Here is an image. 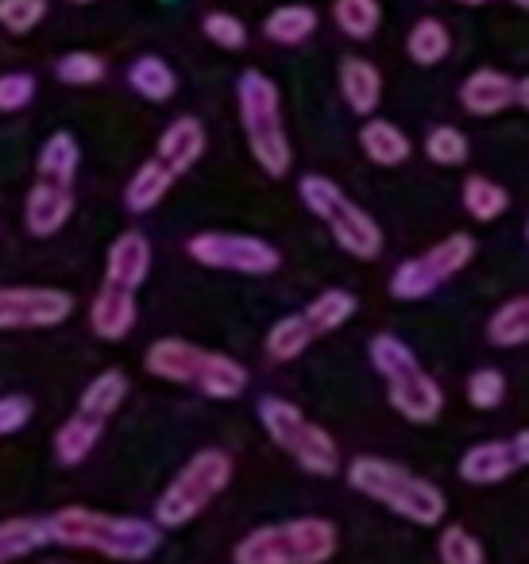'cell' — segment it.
Here are the masks:
<instances>
[{"label":"cell","mask_w":529,"mask_h":564,"mask_svg":"<svg viewBox=\"0 0 529 564\" xmlns=\"http://www.w3.org/2000/svg\"><path fill=\"white\" fill-rule=\"evenodd\" d=\"M51 541L71 549H89L109 561H148L163 541V530L148 518L132 514H105V510L63 507L55 518H47Z\"/></svg>","instance_id":"cell-1"},{"label":"cell","mask_w":529,"mask_h":564,"mask_svg":"<svg viewBox=\"0 0 529 564\" xmlns=\"http://www.w3.org/2000/svg\"><path fill=\"white\" fill-rule=\"evenodd\" d=\"M348 484L379 507L395 510L398 518L418 525H436L449 510L441 487L429 484L418 471L402 468V464L382 460V456H356L348 464Z\"/></svg>","instance_id":"cell-2"},{"label":"cell","mask_w":529,"mask_h":564,"mask_svg":"<svg viewBox=\"0 0 529 564\" xmlns=\"http://www.w3.org/2000/svg\"><path fill=\"white\" fill-rule=\"evenodd\" d=\"M236 105H240V124L256 163L271 178H287L290 163H294V148H290L287 124H282L279 86L263 70H244L236 78Z\"/></svg>","instance_id":"cell-3"},{"label":"cell","mask_w":529,"mask_h":564,"mask_svg":"<svg viewBox=\"0 0 529 564\" xmlns=\"http://www.w3.org/2000/svg\"><path fill=\"white\" fill-rule=\"evenodd\" d=\"M336 525L328 518H290L259 525L233 549L236 564H328L336 556Z\"/></svg>","instance_id":"cell-4"},{"label":"cell","mask_w":529,"mask_h":564,"mask_svg":"<svg viewBox=\"0 0 529 564\" xmlns=\"http://www.w3.org/2000/svg\"><path fill=\"white\" fill-rule=\"evenodd\" d=\"M298 197H302V205L313 213V217L325 220L333 240L341 243L348 256L379 259V251H382L379 220H375L371 213L359 209L333 178H325V174H305V178L298 182Z\"/></svg>","instance_id":"cell-5"},{"label":"cell","mask_w":529,"mask_h":564,"mask_svg":"<svg viewBox=\"0 0 529 564\" xmlns=\"http://www.w3.org/2000/svg\"><path fill=\"white\" fill-rule=\"evenodd\" d=\"M233 484V456L225 448H202L186 460V468L166 484V491L155 502L159 530H179L190 525L225 487Z\"/></svg>","instance_id":"cell-6"},{"label":"cell","mask_w":529,"mask_h":564,"mask_svg":"<svg viewBox=\"0 0 529 564\" xmlns=\"http://www.w3.org/2000/svg\"><path fill=\"white\" fill-rule=\"evenodd\" d=\"M259 422H263L267 437L287 456H294L310 476H336V468H341V448H336V441L328 437L317 422H310L294 402L279 399V394H267V399H259Z\"/></svg>","instance_id":"cell-7"},{"label":"cell","mask_w":529,"mask_h":564,"mask_svg":"<svg viewBox=\"0 0 529 564\" xmlns=\"http://www.w3.org/2000/svg\"><path fill=\"white\" fill-rule=\"evenodd\" d=\"M475 259V240L467 232H452L444 240H436L429 251L410 256L395 267L390 274V294L398 302H421L433 291H441L452 274H460Z\"/></svg>","instance_id":"cell-8"},{"label":"cell","mask_w":529,"mask_h":564,"mask_svg":"<svg viewBox=\"0 0 529 564\" xmlns=\"http://www.w3.org/2000/svg\"><path fill=\"white\" fill-rule=\"evenodd\" d=\"M186 256L213 271H233V274H274L282 263L279 248L259 236L248 232H197L190 236Z\"/></svg>","instance_id":"cell-9"},{"label":"cell","mask_w":529,"mask_h":564,"mask_svg":"<svg viewBox=\"0 0 529 564\" xmlns=\"http://www.w3.org/2000/svg\"><path fill=\"white\" fill-rule=\"evenodd\" d=\"M74 314V299L55 286H0V329H51Z\"/></svg>","instance_id":"cell-10"},{"label":"cell","mask_w":529,"mask_h":564,"mask_svg":"<svg viewBox=\"0 0 529 564\" xmlns=\"http://www.w3.org/2000/svg\"><path fill=\"white\" fill-rule=\"evenodd\" d=\"M387 399H390V406H395L398 414L413 425L436 422L441 410H444L441 383H436L425 368H410V371H402V376L387 379Z\"/></svg>","instance_id":"cell-11"},{"label":"cell","mask_w":529,"mask_h":564,"mask_svg":"<svg viewBox=\"0 0 529 564\" xmlns=\"http://www.w3.org/2000/svg\"><path fill=\"white\" fill-rule=\"evenodd\" d=\"M151 274V240L143 232H120L105 256V286L136 294Z\"/></svg>","instance_id":"cell-12"},{"label":"cell","mask_w":529,"mask_h":564,"mask_svg":"<svg viewBox=\"0 0 529 564\" xmlns=\"http://www.w3.org/2000/svg\"><path fill=\"white\" fill-rule=\"evenodd\" d=\"M74 217V189L71 186H55V182H35L28 189L24 202V225L32 236L47 240V236L63 232L66 220Z\"/></svg>","instance_id":"cell-13"},{"label":"cell","mask_w":529,"mask_h":564,"mask_svg":"<svg viewBox=\"0 0 529 564\" xmlns=\"http://www.w3.org/2000/svg\"><path fill=\"white\" fill-rule=\"evenodd\" d=\"M514 94H518V82L510 74L495 70V66H479L460 86V105L472 117H498L514 105Z\"/></svg>","instance_id":"cell-14"},{"label":"cell","mask_w":529,"mask_h":564,"mask_svg":"<svg viewBox=\"0 0 529 564\" xmlns=\"http://www.w3.org/2000/svg\"><path fill=\"white\" fill-rule=\"evenodd\" d=\"M202 356H205V348L190 345V340L163 337L148 348L143 368H148V376L166 379V383H194L197 368H202Z\"/></svg>","instance_id":"cell-15"},{"label":"cell","mask_w":529,"mask_h":564,"mask_svg":"<svg viewBox=\"0 0 529 564\" xmlns=\"http://www.w3.org/2000/svg\"><path fill=\"white\" fill-rule=\"evenodd\" d=\"M159 163L171 166V174H186L190 166H197V159L205 155V128L197 117H179L166 124V132L159 135Z\"/></svg>","instance_id":"cell-16"},{"label":"cell","mask_w":529,"mask_h":564,"mask_svg":"<svg viewBox=\"0 0 529 564\" xmlns=\"http://www.w3.org/2000/svg\"><path fill=\"white\" fill-rule=\"evenodd\" d=\"M136 294L117 291V286H101L89 302V325L101 340H125L136 329Z\"/></svg>","instance_id":"cell-17"},{"label":"cell","mask_w":529,"mask_h":564,"mask_svg":"<svg viewBox=\"0 0 529 564\" xmlns=\"http://www.w3.org/2000/svg\"><path fill=\"white\" fill-rule=\"evenodd\" d=\"M514 453H510V441H479L472 445L464 456H460V476L475 487H490V484H503L506 476H514Z\"/></svg>","instance_id":"cell-18"},{"label":"cell","mask_w":529,"mask_h":564,"mask_svg":"<svg viewBox=\"0 0 529 564\" xmlns=\"http://www.w3.org/2000/svg\"><path fill=\"white\" fill-rule=\"evenodd\" d=\"M341 94H344V105H348L356 117H371L382 101V74L375 63L367 58H344L341 63Z\"/></svg>","instance_id":"cell-19"},{"label":"cell","mask_w":529,"mask_h":564,"mask_svg":"<svg viewBox=\"0 0 529 564\" xmlns=\"http://www.w3.org/2000/svg\"><path fill=\"white\" fill-rule=\"evenodd\" d=\"M194 387L205 394V399H217V402L240 399L244 387H248V368L225 352H205Z\"/></svg>","instance_id":"cell-20"},{"label":"cell","mask_w":529,"mask_h":564,"mask_svg":"<svg viewBox=\"0 0 529 564\" xmlns=\"http://www.w3.org/2000/svg\"><path fill=\"white\" fill-rule=\"evenodd\" d=\"M359 148H364V155L371 159L375 166H402L406 159L413 155L410 135L398 124H390V120H364V128H359Z\"/></svg>","instance_id":"cell-21"},{"label":"cell","mask_w":529,"mask_h":564,"mask_svg":"<svg viewBox=\"0 0 529 564\" xmlns=\"http://www.w3.org/2000/svg\"><path fill=\"white\" fill-rule=\"evenodd\" d=\"M171 186H174L171 166L159 163V159H148V163H140V166H136V174H132V182L125 186L128 213H151L166 194H171Z\"/></svg>","instance_id":"cell-22"},{"label":"cell","mask_w":529,"mask_h":564,"mask_svg":"<svg viewBox=\"0 0 529 564\" xmlns=\"http://www.w3.org/2000/svg\"><path fill=\"white\" fill-rule=\"evenodd\" d=\"M125 399H128V376H125V371H117V368H109V371H101V376H97L86 391H82L78 414L89 417V422L105 425L112 414H117Z\"/></svg>","instance_id":"cell-23"},{"label":"cell","mask_w":529,"mask_h":564,"mask_svg":"<svg viewBox=\"0 0 529 564\" xmlns=\"http://www.w3.org/2000/svg\"><path fill=\"white\" fill-rule=\"evenodd\" d=\"M128 86H132L140 97H148V101L163 105V101H171V97L179 94V74L171 70V63H166V58L140 55L132 66H128Z\"/></svg>","instance_id":"cell-24"},{"label":"cell","mask_w":529,"mask_h":564,"mask_svg":"<svg viewBox=\"0 0 529 564\" xmlns=\"http://www.w3.org/2000/svg\"><path fill=\"white\" fill-rule=\"evenodd\" d=\"M82 148L71 132H55L40 151V182H55V186H71L78 178Z\"/></svg>","instance_id":"cell-25"},{"label":"cell","mask_w":529,"mask_h":564,"mask_svg":"<svg viewBox=\"0 0 529 564\" xmlns=\"http://www.w3.org/2000/svg\"><path fill=\"white\" fill-rule=\"evenodd\" d=\"M460 202H464L467 217L479 220V225H490V220H498L506 209H510V189L498 186V182L487 178V174H472V178H464Z\"/></svg>","instance_id":"cell-26"},{"label":"cell","mask_w":529,"mask_h":564,"mask_svg":"<svg viewBox=\"0 0 529 564\" xmlns=\"http://www.w3.org/2000/svg\"><path fill=\"white\" fill-rule=\"evenodd\" d=\"M317 32V9L310 4H282L263 20V35L279 47H298Z\"/></svg>","instance_id":"cell-27"},{"label":"cell","mask_w":529,"mask_h":564,"mask_svg":"<svg viewBox=\"0 0 529 564\" xmlns=\"http://www.w3.org/2000/svg\"><path fill=\"white\" fill-rule=\"evenodd\" d=\"M356 306H359V302H356V294H352V291L328 286V291H321L317 299L302 310V317H305V325L313 329V337H325V333L341 329V325L356 314Z\"/></svg>","instance_id":"cell-28"},{"label":"cell","mask_w":529,"mask_h":564,"mask_svg":"<svg viewBox=\"0 0 529 564\" xmlns=\"http://www.w3.org/2000/svg\"><path fill=\"white\" fill-rule=\"evenodd\" d=\"M51 541L47 518H4L0 522V564H12L20 556L35 553Z\"/></svg>","instance_id":"cell-29"},{"label":"cell","mask_w":529,"mask_h":564,"mask_svg":"<svg viewBox=\"0 0 529 564\" xmlns=\"http://www.w3.org/2000/svg\"><path fill=\"white\" fill-rule=\"evenodd\" d=\"M487 340L495 348H521L529 345V294L510 299L487 317Z\"/></svg>","instance_id":"cell-30"},{"label":"cell","mask_w":529,"mask_h":564,"mask_svg":"<svg viewBox=\"0 0 529 564\" xmlns=\"http://www.w3.org/2000/svg\"><path fill=\"white\" fill-rule=\"evenodd\" d=\"M449 51H452V35L444 28V20L436 17H421L410 28V35H406V55L418 66H441L449 58Z\"/></svg>","instance_id":"cell-31"},{"label":"cell","mask_w":529,"mask_h":564,"mask_svg":"<svg viewBox=\"0 0 529 564\" xmlns=\"http://www.w3.org/2000/svg\"><path fill=\"white\" fill-rule=\"evenodd\" d=\"M101 430H105L101 422H89V417H82V414L66 417V422L58 425V433H55V460L66 464V468L82 464L97 448Z\"/></svg>","instance_id":"cell-32"},{"label":"cell","mask_w":529,"mask_h":564,"mask_svg":"<svg viewBox=\"0 0 529 564\" xmlns=\"http://www.w3.org/2000/svg\"><path fill=\"white\" fill-rule=\"evenodd\" d=\"M313 340H317V337H313V329L305 325V317L290 314V317H279V322L271 325L263 348H267V356H271L274 364H290V360H298V356H302Z\"/></svg>","instance_id":"cell-33"},{"label":"cell","mask_w":529,"mask_h":564,"mask_svg":"<svg viewBox=\"0 0 529 564\" xmlns=\"http://www.w3.org/2000/svg\"><path fill=\"white\" fill-rule=\"evenodd\" d=\"M333 24L356 43L371 40L382 24L379 0H333Z\"/></svg>","instance_id":"cell-34"},{"label":"cell","mask_w":529,"mask_h":564,"mask_svg":"<svg viewBox=\"0 0 529 564\" xmlns=\"http://www.w3.org/2000/svg\"><path fill=\"white\" fill-rule=\"evenodd\" d=\"M367 356H371V368L379 371L382 379H395V376H402V371H410V368H421L418 356H413V348L406 345V340L390 337V333H379V337H371V345H367Z\"/></svg>","instance_id":"cell-35"},{"label":"cell","mask_w":529,"mask_h":564,"mask_svg":"<svg viewBox=\"0 0 529 564\" xmlns=\"http://www.w3.org/2000/svg\"><path fill=\"white\" fill-rule=\"evenodd\" d=\"M425 155L433 159L436 166H464L467 163V135L452 124H436L433 132L425 135Z\"/></svg>","instance_id":"cell-36"},{"label":"cell","mask_w":529,"mask_h":564,"mask_svg":"<svg viewBox=\"0 0 529 564\" xmlns=\"http://www.w3.org/2000/svg\"><path fill=\"white\" fill-rule=\"evenodd\" d=\"M105 74H109V66L94 51H71V55H63L55 63V78L66 82V86H94Z\"/></svg>","instance_id":"cell-37"},{"label":"cell","mask_w":529,"mask_h":564,"mask_svg":"<svg viewBox=\"0 0 529 564\" xmlns=\"http://www.w3.org/2000/svg\"><path fill=\"white\" fill-rule=\"evenodd\" d=\"M436 553H441V564H487L483 556V545L464 530V525H449L436 541Z\"/></svg>","instance_id":"cell-38"},{"label":"cell","mask_w":529,"mask_h":564,"mask_svg":"<svg viewBox=\"0 0 529 564\" xmlns=\"http://www.w3.org/2000/svg\"><path fill=\"white\" fill-rule=\"evenodd\" d=\"M47 17V0H0V28L12 35H28Z\"/></svg>","instance_id":"cell-39"},{"label":"cell","mask_w":529,"mask_h":564,"mask_svg":"<svg viewBox=\"0 0 529 564\" xmlns=\"http://www.w3.org/2000/svg\"><path fill=\"white\" fill-rule=\"evenodd\" d=\"M506 399V376L498 368H479L467 379V402L475 410H495Z\"/></svg>","instance_id":"cell-40"},{"label":"cell","mask_w":529,"mask_h":564,"mask_svg":"<svg viewBox=\"0 0 529 564\" xmlns=\"http://www.w3.org/2000/svg\"><path fill=\"white\" fill-rule=\"evenodd\" d=\"M202 32H205V40L225 51H240L244 43H248V28H244V20L233 17V12H209V17L202 20Z\"/></svg>","instance_id":"cell-41"},{"label":"cell","mask_w":529,"mask_h":564,"mask_svg":"<svg viewBox=\"0 0 529 564\" xmlns=\"http://www.w3.org/2000/svg\"><path fill=\"white\" fill-rule=\"evenodd\" d=\"M35 97V78L32 74H0V112H20L24 105H32Z\"/></svg>","instance_id":"cell-42"},{"label":"cell","mask_w":529,"mask_h":564,"mask_svg":"<svg viewBox=\"0 0 529 564\" xmlns=\"http://www.w3.org/2000/svg\"><path fill=\"white\" fill-rule=\"evenodd\" d=\"M28 417H32V402H28L24 394H4V399H0V441L24 430Z\"/></svg>","instance_id":"cell-43"},{"label":"cell","mask_w":529,"mask_h":564,"mask_svg":"<svg viewBox=\"0 0 529 564\" xmlns=\"http://www.w3.org/2000/svg\"><path fill=\"white\" fill-rule=\"evenodd\" d=\"M510 453H514V464H526L529 468V430H521V433H514V441H510Z\"/></svg>","instance_id":"cell-44"},{"label":"cell","mask_w":529,"mask_h":564,"mask_svg":"<svg viewBox=\"0 0 529 564\" xmlns=\"http://www.w3.org/2000/svg\"><path fill=\"white\" fill-rule=\"evenodd\" d=\"M514 105L529 109V78H521V82H518V94H514Z\"/></svg>","instance_id":"cell-45"},{"label":"cell","mask_w":529,"mask_h":564,"mask_svg":"<svg viewBox=\"0 0 529 564\" xmlns=\"http://www.w3.org/2000/svg\"><path fill=\"white\" fill-rule=\"evenodd\" d=\"M456 4H464V9H479V4H490V0H456Z\"/></svg>","instance_id":"cell-46"},{"label":"cell","mask_w":529,"mask_h":564,"mask_svg":"<svg viewBox=\"0 0 529 564\" xmlns=\"http://www.w3.org/2000/svg\"><path fill=\"white\" fill-rule=\"evenodd\" d=\"M514 4H518V9H526V12H529V0H514Z\"/></svg>","instance_id":"cell-47"},{"label":"cell","mask_w":529,"mask_h":564,"mask_svg":"<svg viewBox=\"0 0 529 564\" xmlns=\"http://www.w3.org/2000/svg\"><path fill=\"white\" fill-rule=\"evenodd\" d=\"M71 4H94V0H71Z\"/></svg>","instance_id":"cell-48"},{"label":"cell","mask_w":529,"mask_h":564,"mask_svg":"<svg viewBox=\"0 0 529 564\" xmlns=\"http://www.w3.org/2000/svg\"><path fill=\"white\" fill-rule=\"evenodd\" d=\"M526 240H529V220H526Z\"/></svg>","instance_id":"cell-49"}]
</instances>
